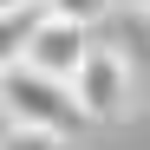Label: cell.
<instances>
[{
  "instance_id": "obj_1",
  "label": "cell",
  "mask_w": 150,
  "mask_h": 150,
  "mask_svg": "<svg viewBox=\"0 0 150 150\" xmlns=\"http://www.w3.org/2000/svg\"><path fill=\"white\" fill-rule=\"evenodd\" d=\"M0 111H7L13 124H46V131H65V137L85 124L79 91H72L65 79H52V72H39V65L0 72Z\"/></svg>"
},
{
  "instance_id": "obj_2",
  "label": "cell",
  "mask_w": 150,
  "mask_h": 150,
  "mask_svg": "<svg viewBox=\"0 0 150 150\" xmlns=\"http://www.w3.org/2000/svg\"><path fill=\"white\" fill-rule=\"evenodd\" d=\"M72 91H79L85 117H117L124 105H131V65H124V52H111V46H91L85 65L72 72Z\"/></svg>"
},
{
  "instance_id": "obj_3",
  "label": "cell",
  "mask_w": 150,
  "mask_h": 150,
  "mask_svg": "<svg viewBox=\"0 0 150 150\" xmlns=\"http://www.w3.org/2000/svg\"><path fill=\"white\" fill-rule=\"evenodd\" d=\"M91 26H79V20H59V13H46V26L33 33V52H26V65H39V72H52V79H65L72 85V72L85 65V52H91Z\"/></svg>"
},
{
  "instance_id": "obj_4",
  "label": "cell",
  "mask_w": 150,
  "mask_h": 150,
  "mask_svg": "<svg viewBox=\"0 0 150 150\" xmlns=\"http://www.w3.org/2000/svg\"><path fill=\"white\" fill-rule=\"evenodd\" d=\"M46 26V0H20V7H0V72L26 65L33 33Z\"/></svg>"
},
{
  "instance_id": "obj_5",
  "label": "cell",
  "mask_w": 150,
  "mask_h": 150,
  "mask_svg": "<svg viewBox=\"0 0 150 150\" xmlns=\"http://www.w3.org/2000/svg\"><path fill=\"white\" fill-rule=\"evenodd\" d=\"M0 150H72V144H65V131H46V124H7Z\"/></svg>"
},
{
  "instance_id": "obj_6",
  "label": "cell",
  "mask_w": 150,
  "mask_h": 150,
  "mask_svg": "<svg viewBox=\"0 0 150 150\" xmlns=\"http://www.w3.org/2000/svg\"><path fill=\"white\" fill-rule=\"evenodd\" d=\"M46 13H59V20H79V26H98V20L111 13V0H46Z\"/></svg>"
},
{
  "instance_id": "obj_7",
  "label": "cell",
  "mask_w": 150,
  "mask_h": 150,
  "mask_svg": "<svg viewBox=\"0 0 150 150\" xmlns=\"http://www.w3.org/2000/svg\"><path fill=\"white\" fill-rule=\"evenodd\" d=\"M131 7H137V13H150V0H131Z\"/></svg>"
},
{
  "instance_id": "obj_8",
  "label": "cell",
  "mask_w": 150,
  "mask_h": 150,
  "mask_svg": "<svg viewBox=\"0 0 150 150\" xmlns=\"http://www.w3.org/2000/svg\"><path fill=\"white\" fill-rule=\"evenodd\" d=\"M0 7H20V0H0Z\"/></svg>"
}]
</instances>
